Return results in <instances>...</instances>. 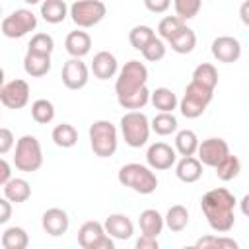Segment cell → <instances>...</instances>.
Returning <instances> with one entry per match:
<instances>
[{
  "mask_svg": "<svg viewBox=\"0 0 249 249\" xmlns=\"http://www.w3.org/2000/svg\"><path fill=\"white\" fill-rule=\"evenodd\" d=\"M148 82V68L140 60H128L119 70L117 82H115V93L117 101L123 109L128 111H140L148 101L152 91L146 88Z\"/></svg>",
  "mask_w": 249,
  "mask_h": 249,
  "instance_id": "6da1fadb",
  "label": "cell"
},
{
  "mask_svg": "<svg viewBox=\"0 0 249 249\" xmlns=\"http://www.w3.org/2000/svg\"><path fill=\"white\" fill-rule=\"evenodd\" d=\"M235 196L224 189H210L202 198H200V208L202 214L208 222V226L216 231V233H228L233 226H235Z\"/></svg>",
  "mask_w": 249,
  "mask_h": 249,
  "instance_id": "7a4b0ae2",
  "label": "cell"
},
{
  "mask_svg": "<svg viewBox=\"0 0 249 249\" xmlns=\"http://www.w3.org/2000/svg\"><path fill=\"white\" fill-rule=\"evenodd\" d=\"M119 183L123 187H128L134 193L140 195H152L158 189V177L154 173V169L150 165H142V163H124L119 169L117 175Z\"/></svg>",
  "mask_w": 249,
  "mask_h": 249,
  "instance_id": "3957f363",
  "label": "cell"
},
{
  "mask_svg": "<svg viewBox=\"0 0 249 249\" xmlns=\"http://www.w3.org/2000/svg\"><path fill=\"white\" fill-rule=\"evenodd\" d=\"M88 134H89L91 152L97 158H111L117 152L119 134H117V128H115V124L111 121H105V119L93 121L89 130H88Z\"/></svg>",
  "mask_w": 249,
  "mask_h": 249,
  "instance_id": "277c9868",
  "label": "cell"
},
{
  "mask_svg": "<svg viewBox=\"0 0 249 249\" xmlns=\"http://www.w3.org/2000/svg\"><path fill=\"white\" fill-rule=\"evenodd\" d=\"M14 165L16 169L23 173L39 171L43 165V150L39 140L33 134H23L16 142V154H14Z\"/></svg>",
  "mask_w": 249,
  "mask_h": 249,
  "instance_id": "5b68a950",
  "label": "cell"
},
{
  "mask_svg": "<svg viewBox=\"0 0 249 249\" xmlns=\"http://www.w3.org/2000/svg\"><path fill=\"white\" fill-rule=\"evenodd\" d=\"M212 97H214V89L200 86V84L191 80L189 86L185 88L181 101H179V111L187 119H198L206 111V107L210 105Z\"/></svg>",
  "mask_w": 249,
  "mask_h": 249,
  "instance_id": "8992f818",
  "label": "cell"
},
{
  "mask_svg": "<svg viewBox=\"0 0 249 249\" xmlns=\"http://www.w3.org/2000/svg\"><path fill=\"white\" fill-rule=\"evenodd\" d=\"M150 119L142 111H128L121 117V132L130 148H142L150 138Z\"/></svg>",
  "mask_w": 249,
  "mask_h": 249,
  "instance_id": "52a82bcc",
  "label": "cell"
},
{
  "mask_svg": "<svg viewBox=\"0 0 249 249\" xmlns=\"http://www.w3.org/2000/svg\"><path fill=\"white\" fill-rule=\"evenodd\" d=\"M107 16V6L101 0H76L70 6V18L80 29L97 25Z\"/></svg>",
  "mask_w": 249,
  "mask_h": 249,
  "instance_id": "ba28073f",
  "label": "cell"
},
{
  "mask_svg": "<svg viewBox=\"0 0 249 249\" xmlns=\"http://www.w3.org/2000/svg\"><path fill=\"white\" fill-rule=\"evenodd\" d=\"M35 27H37V16L27 8L14 10L10 16L2 19V25H0L2 35L8 39H21L27 33H31Z\"/></svg>",
  "mask_w": 249,
  "mask_h": 249,
  "instance_id": "9c48e42d",
  "label": "cell"
},
{
  "mask_svg": "<svg viewBox=\"0 0 249 249\" xmlns=\"http://www.w3.org/2000/svg\"><path fill=\"white\" fill-rule=\"evenodd\" d=\"M78 243L82 249H113V237L107 233L105 226L97 220H88L78 230Z\"/></svg>",
  "mask_w": 249,
  "mask_h": 249,
  "instance_id": "30bf717a",
  "label": "cell"
},
{
  "mask_svg": "<svg viewBox=\"0 0 249 249\" xmlns=\"http://www.w3.org/2000/svg\"><path fill=\"white\" fill-rule=\"evenodd\" d=\"M0 101L8 109H23L29 103V84L21 78H16V80L2 84Z\"/></svg>",
  "mask_w": 249,
  "mask_h": 249,
  "instance_id": "8fae6325",
  "label": "cell"
},
{
  "mask_svg": "<svg viewBox=\"0 0 249 249\" xmlns=\"http://www.w3.org/2000/svg\"><path fill=\"white\" fill-rule=\"evenodd\" d=\"M198 160L202 161V165H208V167H216L224 158L230 156V146L224 138H218V136H210L206 140H202L198 144Z\"/></svg>",
  "mask_w": 249,
  "mask_h": 249,
  "instance_id": "7c38bea8",
  "label": "cell"
},
{
  "mask_svg": "<svg viewBox=\"0 0 249 249\" xmlns=\"http://www.w3.org/2000/svg\"><path fill=\"white\" fill-rule=\"evenodd\" d=\"M60 78H62V84L76 91V89H82L86 88L88 80H89V68L86 66V62L82 58H68L62 66V72H60Z\"/></svg>",
  "mask_w": 249,
  "mask_h": 249,
  "instance_id": "4fadbf2b",
  "label": "cell"
},
{
  "mask_svg": "<svg viewBox=\"0 0 249 249\" xmlns=\"http://www.w3.org/2000/svg\"><path fill=\"white\" fill-rule=\"evenodd\" d=\"M146 161L154 171L171 169L177 163V150L165 142H154L146 152Z\"/></svg>",
  "mask_w": 249,
  "mask_h": 249,
  "instance_id": "5bb4252c",
  "label": "cell"
},
{
  "mask_svg": "<svg viewBox=\"0 0 249 249\" xmlns=\"http://www.w3.org/2000/svg\"><path fill=\"white\" fill-rule=\"evenodd\" d=\"M212 56L218 60V62H224V64H231V62H237L239 56H241V43L235 39V37H230V35H220L212 41Z\"/></svg>",
  "mask_w": 249,
  "mask_h": 249,
  "instance_id": "9a60e30c",
  "label": "cell"
},
{
  "mask_svg": "<svg viewBox=\"0 0 249 249\" xmlns=\"http://www.w3.org/2000/svg\"><path fill=\"white\" fill-rule=\"evenodd\" d=\"M41 226L51 237H60V235H64L68 231L70 218H68L66 210H62V208H49V210L43 212Z\"/></svg>",
  "mask_w": 249,
  "mask_h": 249,
  "instance_id": "2e32d148",
  "label": "cell"
},
{
  "mask_svg": "<svg viewBox=\"0 0 249 249\" xmlns=\"http://www.w3.org/2000/svg\"><path fill=\"white\" fill-rule=\"evenodd\" d=\"M107 233L113 237V239H119V241H124V239H130L132 233H134V224L132 220L126 216V214H121V212H115V214H109L107 220L103 222Z\"/></svg>",
  "mask_w": 249,
  "mask_h": 249,
  "instance_id": "e0dca14e",
  "label": "cell"
},
{
  "mask_svg": "<svg viewBox=\"0 0 249 249\" xmlns=\"http://www.w3.org/2000/svg\"><path fill=\"white\" fill-rule=\"evenodd\" d=\"M91 72L97 80H109L119 72V62L113 53L109 51H99L93 54L91 60Z\"/></svg>",
  "mask_w": 249,
  "mask_h": 249,
  "instance_id": "ac0fdd59",
  "label": "cell"
},
{
  "mask_svg": "<svg viewBox=\"0 0 249 249\" xmlns=\"http://www.w3.org/2000/svg\"><path fill=\"white\" fill-rule=\"evenodd\" d=\"M175 175L183 183H196L202 177V161L195 156H183L175 163Z\"/></svg>",
  "mask_w": 249,
  "mask_h": 249,
  "instance_id": "d6986e66",
  "label": "cell"
},
{
  "mask_svg": "<svg viewBox=\"0 0 249 249\" xmlns=\"http://www.w3.org/2000/svg\"><path fill=\"white\" fill-rule=\"evenodd\" d=\"M64 49H66V53H68L70 56H74V58L86 56V54L91 51V37H89V33L80 31V29L70 31V33L66 35V39H64Z\"/></svg>",
  "mask_w": 249,
  "mask_h": 249,
  "instance_id": "ffe728a7",
  "label": "cell"
},
{
  "mask_svg": "<svg viewBox=\"0 0 249 249\" xmlns=\"http://www.w3.org/2000/svg\"><path fill=\"white\" fill-rule=\"evenodd\" d=\"M138 226L144 235L158 237L161 233V230L165 228V216H161L156 208H146L138 216Z\"/></svg>",
  "mask_w": 249,
  "mask_h": 249,
  "instance_id": "44dd1931",
  "label": "cell"
},
{
  "mask_svg": "<svg viewBox=\"0 0 249 249\" xmlns=\"http://www.w3.org/2000/svg\"><path fill=\"white\" fill-rule=\"evenodd\" d=\"M23 70L31 78H43L51 70V54H37L27 51L23 56Z\"/></svg>",
  "mask_w": 249,
  "mask_h": 249,
  "instance_id": "7402d4cb",
  "label": "cell"
},
{
  "mask_svg": "<svg viewBox=\"0 0 249 249\" xmlns=\"http://www.w3.org/2000/svg\"><path fill=\"white\" fill-rule=\"evenodd\" d=\"M66 16H70V8L66 6L64 0H43L41 2V18L47 23H60L66 19Z\"/></svg>",
  "mask_w": 249,
  "mask_h": 249,
  "instance_id": "603a6c76",
  "label": "cell"
},
{
  "mask_svg": "<svg viewBox=\"0 0 249 249\" xmlns=\"http://www.w3.org/2000/svg\"><path fill=\"white\" fill-rule=\"evenodd\" d=\"M2 193L12 202H25L31 196V185L21 177H12L6 185H2Z\"/></svg>",
  "mask_w": 249,
  "mask_h": 249,
  "instance_id": "cb8c5ba5",
  "label": "cell"
},
{
  "mask_svg": "<svg viewBox=\"0 0 249 249\" xmlns=\"http://www.w3.org/2000/svg\"><path fill=\"white\" fill-rule=\"evenodd\" d=\"M150 103L158 109V111H163V113H173L179 105V99L177 95L173 93V89L169 88H156L150 95Z\"/></svg>",
  "mask_w": 249,
  "mask_h": 249,
  "instance_id": "d4e9b609",
  "label": "cell"
},
{
  "mask_svg": "<svg viewBox=\"0 0 249 249\" xmlns=\"http://www.w3.org/2000/svg\"><path fill=\"white\" fill-rule=\"evenodd\" d=\"M198 144H200V140H198L195 130H191V128L177 130V134H175V150H177V154L195 156L196 150H198Z\"/></svg>",
  "mask_w": 249,
  "mask_h": 249,
  "instance_id": "484cf974",
  "label": "cell"
},
{
  "mask_svg": "<svg viewBox=\"0 0 249 249\" xmlns=\"http://www.w3.org/2000/svg\"><path fill=\"white\" fill-rule=\"evenodd\" d=\"M0 243H2L4 249H25L29 245V235L23 228L12 226V228H6L2 231Z\"/></svg>",
  "mask_w": 249,
  "mask_h": 249,
  "instance_id": "4316f807",
  "label": "cell"
},
{
  "mask_svg": "<svg viewBox=\"0 0 249 249\" xmlns=\"http://www.w3.org/2000/svg\"><path fill=\"white\" fill-rule=\"evenodd\" d=\"M51 138L58 148H72L78 144V130L70 123H60L53 128Z\"/></svg>",
  "mask_w": 249,
  "mask_h": 249,
  "instance_id": "83f0119b",
  "label": "cell"
},
{
  "mask_svg": "<svg viewBox=\"0 0 249 249\" xmlns=\"http://www.w3.org/2000/svg\"><path fill=\"white\" fill-rule=\"evenodd\" d=\"M189 226V210L183 204H173L165 214V228L169 231H183Z\"/></svg>",
  "mask_w": 249,
  "mask_h": 249,
  "instance_id": "f1b7e54d",
  "label": "cell"
},
{
  "mask_svg": "<svg viewBox=\"0 0 249 249\" xmlns=\"http://www.w3.org/2000/svg\"><path fill=\"white\" fill-rule=\"evenodd\" d=\"M196 249H237L239 243L228 235H202L195 241Z\"/></svg>",
  "mask_w": 249,
  "mask_h": 249,
  "instance_id": "f546056e",
  "label": "cell"
},
{
  "mask_svg": "<svg viewBox=\"0 0 249 249\" xmlns=\"http://www.w3.org/2000/svg\"><path fill=\"white\" fill-rule=\"evenodd\" d=\"M193 82H196L200 86H206L210 89H216V86H218V70H216V66L210 64V62L198 64L193 70Z\"/></svg>",
  "mask_w": 249,
  "mask_h": 249,
  "instance_id": "4dcf8cb0",
  "label": "cell"
},
{
  "mask_svg": "<svg viewBox=\"0 0 249 249\" xmlns=\"http://www.w3.org/2000/svg\"><path fill=\"white\" fill-rule=\"evenodd\" d=\"M169 45H171V51H175L177 54H189L196 47V35L191 27H185L179 35H175L169 41Z\"/></svg>",
  "mask_w": 249,
  "mask_h": 249,
  "instance_id": "1f68e13d",
  "label": "cell"
},
{
  "mask_svg": "<svg viewBox=\"0 0 249 249\" xmlns=\"http://www.w3.org/2000/svg\"><path fill=\"white\" fill-rule=\"evenodd\" d=\"M150 124H152V130L156 132V134H160V136H169V134H173V132H177V119H175V115L173 113H163V111H160L152 121H150Z\"/></svg>",
  "mask_w": 249,
  "mask_h": 249,
  "instance_id": "d6a6232c",
  "label": "cell"
},
{
  "mask_svg": "<svg viewBox=\"0 0 249 249\" xmlns=\"http://www.w3.org/2000/svg\"><path fill=\"white\" fill-rule=\"evenodd\" d=\"M185 21L179 18V16H165L160 23H158V33L163 41H171L175 35H179L183 29H185Z\"/></svg>",
  "mask_w": 249,
  "mask_h": 249,
  "instance_id": "836d02e7",
  "label": "cell"
},
{
  "mask_svg": "<svg viewBox=\"0 0 249 249\" xmlns=\"http://www.w3.org/2000/svg\"><path fill=\"white\" fill-rule=\"evenodd\" d=\"M214 169H216V177H218L220 181H231V179H235V177L239 175V171H241V161H239L237 156L230 154V156L224 158Z\"/></svg>",
  "mask_w": 249,
  "mask_h": 249,
  "instance_id": "e575fe53",
  "label": "cell"
},
{
  "mask_svg": "<svg viewBox=\"0 0 249 249\" xmlns=\"http://www.w3.org/2000/svg\"><path fill=\"white\" fill-rule=\"evenodd\" d=\"M31 117L39 124H49L54 119V105L49 99H35L31 103Z\"/></svg>",
  "mask_w": 249,
  "mask_h": 249,
  "instance_id": "d590c367",
  "label": "cell"
},
{
  "mask_svg": "<svg viewBox=\"0 0 249 249\" xmlns=\"http://www.w3.org/2000/svg\"><path fill=\"white\" fill-rule=\"evenodd\" d=\"M154 37H156V31L150 25H134L128 31V41H130L132 49H136V51H142Z\"/></svg>",
  "mask_w": 249,
  "mask_h": 249,
  "instance_id": "8d00e7d4",
  "label": "cell"
},
{
  "mask_svg": "<svg viewBox=\"0 0 249 249\" xmlns=\"http://www.w3.org/2000/svg\"><path fill=\"white\" fill-rule=\"evenodd\" d=\"M173 8H175V16L187 21L198 16L202 8V0H173Z\"/></svg>",
  "mask_w": 249,
  "mask_h": 249,
  "instance_id": "74e56055",
  "label": "cell"
},
{
  "mask_svg": "<svg viewBox=\"0 0 249 249\" xmlns=\"http://www.w3.org/2000/svg\"><path fill=\"white\" fill-rule=\"evenodd\" d=\"M27 51L37 54H51L54 51V39L49 33H35L27 45Z\"/></svg>",
  "mask_w": 249,
  "mask_h": 249,
  "instance_id": "f35d334b",
  "label": "cell"
},
{
  "mask_svg": "<svg viewBox=\"0 0 249 249\" xmlns=\"http://www.w3.org/2000/svg\"><path fill=\"white\" fill-rule=\"evenodd\" d=\"M140 53L148 62H158V60H161L165 56V43H163L161 37H154Z\"/></svg>",
  "mask_w": 249,
  "mask_h": 249,
  "instance_id": "ab89813d",
  "label": "cell"
},
{
  "mask_svg": "<svg viewBox=\"0 0 249 249\" xmlns=\"http://www.w3.org/2000/svg\"><path fill=\"white\" fill-rule=\"evenodd\" d=\"M12 146H14V134H12L10 128L2 126V128H0V154L6 156V154L12 150Z\"/></svg>",
  "mask_w": 249,
  "mask_h": 249,
  "instance_id": "60d3db41",
  "label": "cell"
},
{
  "mask_svg": "<svg viewBox=\"0 0 249 249\" xmlns=\"http://www.w3.org/2000/svg\"><path fill=\"white\" fill-rule=\"evenodd\" d=\"M144 6L152 14H163V12L169 10L171 0H144Z\"/></svg>",
  "mask_w": 249,
  "mask_h": 249,
  "instance_id": "b9f144b4",
  "label": "cell"
},
{
  "mask_svg": "<svg viewBox=\"0 0 249 249\" xmlns=\"http://www.w3.org/2000/svg\"><path fill=\"white\" fill-rule=\"evenodd\" d=\"M160 247V241L158 237H152V235H140L136 239V249H158Z\"/></svg>",
  "mask_w": 249,
  "mask_h": 249,
  "instance_id": "7bdbcfd3",
  "label": "cell"
},
{
  "mask_svg": "<svg viewBox=\"0 0 249 249\" xmlns=\"http://www.w3.org/2000/svg\"><path fill=\"white\" fill-rule=\"evenodd\" d=\"M12 216V200L2 196L0 198V224H6Z\"/></svg>",
  "mask_w": 249,
  "mask_h": 249,
  "instance_id": "ee69618b",
  "label": "cell"
},
{
  "mask_svg": "<svg viewBox=\"0 0 249 249\" xmlns=\"http://www.w3.org/2000/svg\"><path fill=\"white\" fill-rule=\"evenodd\" d=\"M10 179H12V167H10L8 160L2 158L0 160V185H6Z\"/></svg>",
  "mask_w": 249,
  "mask_h": 249,
  "instance_id": "f6af8a7d",
  "label": "cell"
},
{
  "mask_svg": "<svg viewBox=\"0 0 249 249\" xmlns=\"http://www.w3.org/2000/svg\"><path fill=\"white\" fill-rule=\"evenodd\" d=\"M239 19L243 25L249 27V0H245L241 6H239Z\"/></svg>",
  "mask_w": 249,
  "mask_h": 249,
  "instance_id": "bcb514c9",
  "label": "cell"
},
{
  "mask_svg": "<svg viewBox=\"0 0 249 249\" xmlns=\"http://www.w3.org/2000/svg\"><path fill=\"white\" fill-rule=\"evenodd\" d=\"M239 210H241V214H243V216H247V218H249V193L239 200Z\"/></svg>",
  "mask_w": 249,
  "mask_h": 249,
  "instance_id": "7dc6e473",
  "label": "cell"
},
{
  "mask_svg": "<svg viewBox=\"0 0 249 249\" xmlns=\"http://www.w3.org/2000/svg\"><path fill=\"white\" fill-rule=\"evenodd\" d=\"M23 2H25V4H29V6H35V4H39L41 0H23Z\"/></svg>",
  "mask_w": 249,
  "mask_h": 249,
  "instance_id": "c3c4849f",
  "label": "cell"
}]
</instances>
